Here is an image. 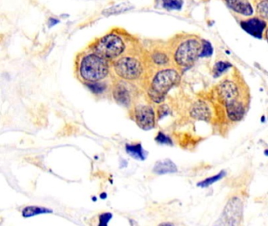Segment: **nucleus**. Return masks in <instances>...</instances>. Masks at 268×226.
Returning <instances> with one entry per match:
<instances>
[{
  "label": "nucleus",
  "mask_w": 268,
  "mask_h": 226,
  "mask_svg": "<svg viewBox=\"0 0 268 226\" xmlns=\"http://www.w3.org/2000/svg\"><path fill=\"white\" fill-rule=\"evenodd\" d=\"M216 94L230 121L238 122L244 118L250 101L243 97L241 87L235 80L226 79L221 82L216 88Z\"/></svg>",
  "instance_id": "1"
},
{
  "label": "nucleus",
  "mask_w": 268,
  "mask_h": 226,
  "mask_svg": "<svg viewBox=\"0 0 268 226\" xmlns=\"http://www.w3.org/2000/svg\"><path fill=\"white\" fill-rule=\"evenodd\" d=\"M179 79V74L176 69L173 68L161 69L152 79L148 95L153 102L160 103Z\"/></svg>",
  "instance_id": "2"
},
{
  "label": "nucleus",
  "mask_w": 268,
  "mask_h": 226,
  "mask_svg": "<svg viewBox=\"0 0 268 226\" xmlns=\"http://www.w3.org/2000/svg\"><path fill=\"white\" fill-rule=\"evenodd\" d=\"M109 72L110 66L107 60L95 53L84 57L79 64V74L89 83L101 81L108 75Z\"/></svg>",
  "instance_id": "3"
},
{
  "label": "nucleus",
  "mask_w": 268,
  "mask_h": 226,
  "mask_svg": "<svg viewBox=\"0 0 268 226\" xmlns=\"http://www.w3.org/2000/svg\"><path fill=\"white\" fill-rule=\"evenodd\" d=\"M202 42L197 39H188L178 45L173 52V60L180 68L191 66L200 57Z\"/></svg>",
  "instance_id": "4"
},
{
  "label": "nucleus",
  "mask_w": 268,
  "mask_h": 226,
  "mask_svg": "<svg viewBox=\"0 0 268 226\" xmlns=\"http://www.w3.org/2000/svg\"><path fill=\"white\" fill-rule=\"evenodd\" d=\"M113 68L117 76L127 81H134L140 78L144 69L141 60L134 56L120 57Z\"/></svg>",
  "instance_id": "5"
},
{
  "label": "nucleus",
  "mask_w": 268,
  "mask_h": 226,
  "mask_svg": "<svg viewBox=\"0 0 268 226\" xmlns=\"http://www.w3.org/2000/svg\"><path fill=\"white\" fill-rule=\"evenodd\" d=\"M125 50V41L115 34H110L102 37L95 45V54L106 60L120 58Z\"/></svg>",
  "instance_id": "6"
},
{
  "label": "nucleus",
  "mask_w": 268,
  "mask_h": 226,
  "mask_svg": "<svg viewBox=\"0 0 268 226\" xmlns=\"http://www.w3.org/2000/svg\"><path fill=\"white\" fill-rule=\"evenodd\" d=\"M134 120L142 130L149 131L156 124V114L154 108L150 105H139L133 110Z\"/></svg>",
  "instance_id": "7"
},
{
  "label": "nucleus",
  "mask_w": 268,
  "mask_h": 226,
  "mask_svg": "<svg viewBox=\"0 0 268 226\" xmlns=\"http://www.w3.org/2000/svg\"><path fill=\"white\" fill-rule=\"evenodd\" d=\"M242 203L240 199L235 198L230 200L227 207L225 208L222 219L227 221V225H238L239 221L241 220L242 217Z\"/></svg>",
  "instance_id": "8"
},
{
  "label": "nucleus",
  "mask_w": 268,
  "mask_h": 226,
  "mask_svg": "<svg viewBox=\"0 0 268 226\" xmlns=\"http://www.w3.org/2000/svg\"><path fill=\"white\" fill-rule=\"evenodd\" d=\"M241 26L247 33L253 37L261 39L266 29L267 24L262 19L252 17L241 21Z\"/></svg>",
  "instance_id": "9"
},
{
  "label": "nucleus",
  "mask_w": 268,
  "mask_h": 226,
  "mask_svg": "<svg viewBox=\"0 0 268 226\" xmlns=\"http://www.w3.org/2000/svg\"><path fill=\"white\" fill-rule=\"evenodd\" d=\"M226 4L232 11L243 15V16H251L253 14V9L248 0H225Z\"/></svg>",
  "instance_id": "10"
},
{
  "label": "nucleus",
  "mask_w": 268,
  "mask_h": 226,
  "mask_svg": "<svg viewBox=\"0 0 268 226\" xmlns=\"http://www.w3.org/2000/svg\"><path fill=\"white\" fill-rule=\"evenodd\" d=\"M190 114L198 121H208L212 117V112L205 102L198 101L192 107Z\"/></svg>",
  "instance_id": "11"
},
{
  "label": "nucleus",
  "mask_w": 268,
  "mask_h": 226,
  "mask_svg": "<svg viewBox=\"0 0 268 226\" xmlns=\"http://www.w3.org/2000/svg\"><path fill=\"white\" fill-rule=\"evenodd\" d=\"M113 97L116 102L123 105L127 106L131 104V92L129 91L127 87L123 84H118L113 90Z\"/></svg>",
  "instance_id": "12"
},
{
  "label": "nucleus",
  "mask_w": 268,
  "mask_h": 226,
  "mask_svg": "<svg viewBox=\"0 0 268 226\" xmlns=\"http://www.w3.org/2000/svg\"><path fill=\"white\" fill-rule=\"evenodd\" d=\"M153 171L159 175L172 174V173L177 172V167L172 160L165 159V160H160L157 162L156 164L154 165Z\"/></svg>",
  "instance_id": "13"
},
{
  "label": "nucleus",
  "mask_w": 268,
  "mask_h": 226,
  "mask_svg": "<svg viewBox=\"0 0 268 226\" xmlns=\"http://www.w3.org/2000/svg\"><path fill=\"white\" fill-rule=\"evenodd\" d=\"M132 9H134L133 5L127 2H122L120 4L106 9L102 12V15H105L106 17H109L111 15H120L123 13L127 12V11H131Z\"/></svg>",
  "instance_id": "14"
},
{
  "label": "nucleus",
  "mask_w": 268,
  "mask_h": 226,
  "mask_svg": "<svg viewBox=\"0 0 268 226\" xmlns=\"http://www.w3.org/2000/svg\"><path fill=\"white\" fill-rule=\"evenodd\" d=\"M126 151L130 156L137 159V160H143L146 159V151H144L140 143L135 144V145H126Z\"/></svg>",
  "instance_id": "15"
},
{
  "label": "nucleus",
  "mask_w": 268,
  "mask_h": 226,
  "mask_svg": "<svg viewBox=\"0 0 268 226\" xmlns=\"http://www.w3.org/2000/svg\"><path fill=\"white\" fill-rule=\"evenodd\" d=\"M52 213V211L43 207H37V206H30L26 207L22 211V215L25 218H30L32 216L39 215V214H49Z\"/></svg>",
  "instance_id": "16"
},
{
  "label": "nucleus",
  "mask_w": 268,
  "mask_h": 226,
  "mask_svg": "<svg viewBox=\"0 0 268 226\" xmlns=\"http://www.w3.org/2000/svg\"><path fill=\"white\" fill-rule=\"evenodd\" d=\"M152 60L154 64L160 67L166 66L169 62V56L164 52H160V51L154 53L152 55Z\"/></svg>",
  "instance_id": "17"
},
{
  "label": "nucleus",
  "mask_w": 268,
  "mask_h": 226,
  "mask_svg": "<svg viewBox=\"0 0 268 226\" xmlns=\"http://www.w3.org/2000/svg\"><path fill=\"white\" fill-rule=\"evenodd\" d=\"M183 4V0H162L163 7L171 11H179Z\"/></svg>",
  "instance_id": "18"
},
{
  "label": "nucleus",
  "mask_w": 268,
  "mask_h": 226,
  "mask_svg": "<svg viewBox=\"0 0 268 226\" xmlns=\"http://www.w3.org/2000/svg\"><path fill=\"white\" fill-rule=\"evenodd\" d=\"M225 175H226V172L225 171H221L218 174H216L214 176L210 177L208 179H206L205 180L202 181L201 182L198 183V186L202 187V188L209 186V185L214 184L216 181L221 180Z\"/></svg>",
  "instance_id": "19"
},
{
  "label": "nucleus",
  "mask_w": 268,
  "mask_h": 226,
  "mask_svg": "<svg viewBox=\"0 0 268 226\" xmlns=\"http://www.w3.org/2000/svg\"><path fill=\"white\" fill-rule=\"evenodd\" d=\"M231 67V63L227 62V61H219L216 63L213 68V74H214L215 77L222 75V73L230 69Z\"/></svg>",
  "instance_id": "20"
},
{
  "label": "nucleus",
  "mask_w": 268,
  "mask_h": 226,
  "mask_svg": "<svg viewBox=\"0 0 268 226\" xmlns=\"http://www.w3.org/2000/svg\"><path fill=\"white\" fill-rule=\"evenodd\" d=\"M256 12L261 18L268 19V1L262 0L259 2L256 6Z\"/></svg>",
  "instance_id": "21"
},
{
  "label": "nucleus",
  "mask_w": 268,
  "mask_h": 226,
  "mask_svg": "<svg viewBox=\"0 0 268 226\" xmlns=\"http://www.w3.org/2000/svg\"><path fill=\"white\" fill-rule=\"evenodd\" d=\"M212 53H213V49H212V45L209 42H202V50H201L200 57L201 58H209L210 56H212Z\"/></svg>",
  "instance_id": "22"
},
{
  "label": "nucleus",
  "mask_w": 268,
  "mask_h": 226,
  "mask_svg": "<svg viewBox=\"0 0 268 226\" xmlns=\"http://www.w3.org/2000/svg\"><path fill=\"white\" fill-rule=\"evenodd\" d=\"M89 89L95 93H101L104 91L106 89V85L104 83H99L98 82H93V83H89L88 84Z\"/></svg>",
  "instance_id": "23"
},
{
  "label": "nucleus",
  "mask_w": 268,
  "mask_h": 226,
  "mask_svg": "<svg viewBox=\"0 0 268 226\" xmlns=\"http://www.w3.org/2000/svg\"><path fill=\"white\" fill-rule=\"evenodd\" d=\"M155 140H156L158 143L160 144V145H172L173 144V141L171 140L170 137H168L166 135H164L162 132H159L158 135H157L156 137H155Z\"/></svg>",
  "instance_id": "24"
},
{
  "label": "nucleus",
  "mask_w": 268,
  "mask_h": 226,
  "mask_svg": "<svg viewBox=\"0 0 268 226\" xmlns=\"http://www.w3.org/2000/svg\"><path fill=\"white\" fill-rule=\"evenodd\" d=\"M112 217V214H110V213H104L102 215H100L99 226H106L108 224V222H110Z\"/></svg>",
  "instance_id": "25"
},
{
  "label": "nucleus",
  "mask_w": 268,
  "mask_h": 226,
  "mask_svg": "<svg viewBox=\"0 0 268 226\" xmlns=\"http://www.w3.org/2000/svg\"><path fill=\"white\" fill-rule=\"evenodd\" d=\"M60 22V21L59 20H58L57 18H54V17H50V18H49V20H48V25H49V27H54V26H55V25H58V24Z\"/></svg>",
  "instance_id": "26"
}]
</instances>
